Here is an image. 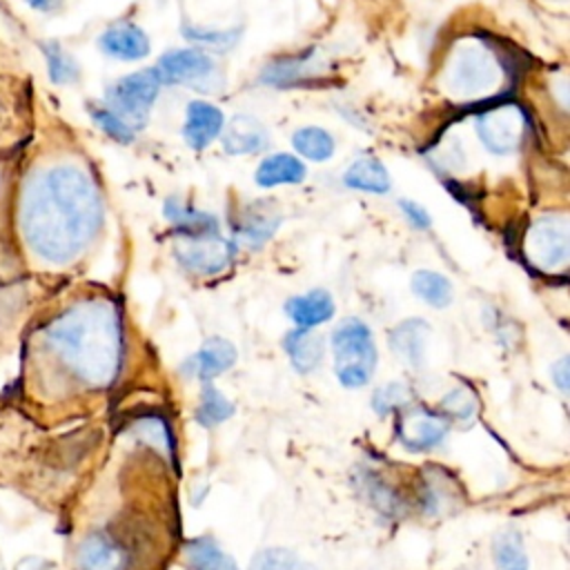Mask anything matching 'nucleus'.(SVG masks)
I'll list each match as a JSON object with an SVG mask.
<instances>
[{
    "label": "nucleus",
    "instance_id": "obj_1",
    "mask_svg": "<svg viewBox=\"0 0 570 570\" xmlns=\"http://www.w3.org/2000/svg\"><path fill=\"white\" fill-rule=\"evenodd\" d=\"M18 225L36 258L71 263L102 225V198L94 178L67 163L33 171L20 191Z\"/></svg>",
    "mask_w": 570,
    "mask_h": 570
},
{
    "label": "nucleus",
    "instance_id": "obj_2",
    "mask_svg": "<svg viewBox=\"0 0 570 570\" xmlns=\"http://www.w3.org/2000/svg\"><path fill=\"white\" fill-rule=\"evenodd\" d=\"M49 352L82 385L100 390L114 383L122 358V327L114 303L80 301L58 314L42 332Z\"/></svg>",
    "mask_w": 570,
    "mask_h": 570
},
{
    "label": "nucleus",
    "instance_id": "obj_3",
    "mask_svg": "<svg viewBox=\"0 0 570 570\" xmlns=\"http://www.w3.org/2000/svg\"><path fill=\"white\" fill-rule=\"evenodd\" d=\"M334 372L345 387H363L376 367V345L361 318H345L332 334Z\"/></svg>",
    "mask_w": 570,
    "mask_h": 570
},
{
    "label": "nucleus",
    "instance_id": "obj_4",
    "mask_svg": "<svg viewBox=\"0 0 570 570\" xmlns=\"http://www.w3.org/2000/svg\"><path fill=\"white\" fill-rule=\"evenodd\" d=\"M499 62L481 45H461L450 56L445 87L459 98H479L499 85Z\"/></svg>",
    "mask_w": 570,
    "mask_h": 570
},
{
    "label": "nucleus",
    "instance_id": "obj_5",
    "mask_svg": "<svg viewBox=\"0 0 570 570\" xmlns=\"http://www.w3.org/2000/svg\"><path fill=\"white\" fill-rule=\"evenodd\" d=\"M523 249L528 261L543 272H557L566 267L570 256L568 218L563 214L539 216L525 234Z\"/></svg>",
    "mask_w": 570,
    "mask_h": 570
},
{
    "label": "nucleus",
    "instance_id": "obj_6",
    "mask_svg": "<svg viewBox=\"0 0 570 570\" xmlns=\"http://www.w3.org/2000/svg\"><path fill=\"white\" fill-rule=\"evenodd\" d=\"M160 89V76L156 69L134 71L114 85H109L105 94L107 109L120 116L131 129L134 125H142L156 96Z\"/></svg>",
    "mask_w": 570,
    "mask_h": 570
},
{
    "label": "nucleus",
    "instance_id": "obj_7",
    "mask_svg": "<svg viewBox=\"0 0 570 570\" xmlns=\"http://www.w3.org/2000/svg\"><path fill=\"white\" fill-rule=\"evenodd\" d=\"M232 256L234 245L220 236V229L178 234L176 238V258L194 274L214 276L229 265Z\"/></svg>",
    "mask_w": 570,
    "mask_h": 570
},
{
    "label": "nucleus",
    "instance_id": "obj_8",
    "mask_svg": "<svg viewBox=\"0 0 570 570\" xmlns=\"http://www.w3.org/2000/svg\"><path fill=\"white\" fill-rule=\"evenodd\" d=\"M525 118L517 105H499L476 116V134L492 154H510L521 145Z\"/></svg>",
    "mask_w": 570,
    "mask_h": 570
},
{
    "label": "nucleus",
    "instance_id": "obj_9",
    "mask_svg": "<svg viewBox=\"0 0 570 570\" xmlns=\"http://www.w3.org/2000/svg\"><path fill=\"white\" fill-rule=\"evenodd\" d=\"M445 434V416L423 407H405L396 421V436L403 443V448L412 452H425L441 445Z\"/></svg>",
    "mask_w": 570,
    "mask_h": 570
},
{
    "label": "nucleus",
    "instance_id": "obj_10",
    "mask_svg": "<svg viewBox=\"0 0 570 570\" xmlns=\"http://www.w3.org/2000/svg\"><path fill=\"white\" fill-rule=\"evenodd\" d=\"M158 76L167 82H180L191 87H209L214 82L216 65L200 49H171L160 58Z\"/></svg>",
    "mask_w": 570,
    "mask_h": 570
},
{
    "label": "nucleus",
    "instance_id": "obj_11",
    "mask_svg": "<svg viewBox=\"0 0 570 570\" xmlns=\"http://www.w3.org/2000/svg\"><path fill=\"white\" fill-rule=\"evenodd\" d=\"M78 566L80 570H125L127 552L109 534L94 532L78 546Z\"/></svg>",
    "mask_w": 570,
    "mask_h": 570
},
{
    "label": "nucleus",
    "instance_id": "obj_12",
    "mask_svg": "<svg viewBox=\"0 0 570 570\" xmlns=\"http://www.w3.org/2000/svg\"><path fill=\"white\" fill-rule=\"evenodd\" d=\"M223 129V111L205 100H194L185 114L183 136L196 151L205 149Z\"/></svg>",
    "mask_w": 570,
    "mask_h": 570
},
{
    "label": "nucleus",
    "instance_id": "obj_13",
    "mask_svg": "<svg viewBox=\"0 0 570 570\" xmlns=\"http://www.w3.org/2000/svg\"><path fill=\"white\" fill-rule=\"evenodd\" d=\"M100 49L118 60H140L149 53V38L147 33L129 22L114 24L98 38Z\"/></svg>",
    "mask_w": 570,
    "mask_h": 570
},
{
    "label": "nucleus",
    "instance_id": "obj_14",
    "mask_svg": "<svg viewBox=\"0 0 570 570\" xmlns=\"http://www.w3.org/2000/svg\"><path fill=\"white\" fill-rule=\"evenodd\" d=\"M267 142H269V134L263 127V122L247 114H236L223 134L225 151L236 156L263 151Z\"/></svg>",
    "mask_w": 570,
    "mask_h": 570
},
{
    "label": "nucleus",
    "instance_id": "obj_15",
    "mask_svg": "<svg viewBox=\"0 0 570 570\" xmlns=\"http://www.w3.org/2000/svg\"><path fill=\"white\" fill-rule=\"evenodd\" d=\"M287 316L298 325V327H314L334 316V301L330 292L325 289H312L301 296H292L285 303Z\"/></svg>",
    "mask_w": 570,
    "mask_h": 570
},
{
    "label": "nucleus",
    "instance_id": "obj_16",
    "mask_svg": "<svg viewBox=\"0 0 570 570\" xmlns=\"http://www.w3.org/2000/svg\"><path fill=\"white\" fill-rule=\"evenodd\" d=\"M234 363H236V347L220 336L207 338L189 361L191 374H196L203 381L218 376L220 372L229 370Z\"/></svg>",
    "mask_w": 570,
    "mask_h": 570
},
{
    "label": "nucleus",
    "instance_id": "obj_17",
    "mask_svg": "<svg viewBox=\"0 0 570 570\" xmlns=\"http://www.w3.org/2000/svg\"><path fill=\"white\" fill-rule=\"evenodd\" d=\"M428 323L421 318H410L396 325L390 332V345L394 352L412 367H421L423 352H425V336H428Z\"/></svg>",
    "mask_w": 570,
    "mask_h": 570
},
{
    "label": "nucleus",
    "instance_id": "obj_18",
    "mask_svg": "<svg viewBox=\"0 0 570 570\" xmlns=\"http://www.w3.org/2000/svg\"><path fill=\"white\" fill-rule=\"evenodd\" d=\"M283 347L287 352L292 365L301 374L316 370L323 358V338L307 327H298V330L289 332L283 341Z\"/></svg>",
    "mask_w": 570,
    "mask_h": 570
},
{
    "label": "nucleus",
    "instance_id": "obj_19",
    "mask_svg": "<svg viewBox=\"0 0 570 570\" xmlns=\"http://www.w3.org/2000/svg\"><path fill=\"white\" fill-rule=\"evenodd\" d=\"M185 561L189 570H238L236 561L212 537L187 541Z\"/></svg>",
    "mask_w": 570,
    "mask_h": 570
},
{
    "label": "nucleus",
    "instance_id": "obj_20",
    "mask_svg": "<svg viewBox=\"0 0 570 570\" xmlns=\"http://www.w3.org/2000/svg\"><path fill=\"white\" fill-rule=\"evenodd\" d=\"M303 178H305V165L292 154H272L256 169V183L261 187L301 183Z\"/></svg>",
    "mask_w": 570,
    "mask_h": 570
},
{
    "label": "nucleus",
    "instance_id": "obj_21",
    "mask_svg": "<svg viewBox=\"0 0 570 570\" xmlns=\"http://www.w3.org/2000/svg\"><path fill=\"white\" fill-rule=\"evenodd\" d=\"M345 185L352 189L370 191V194H385L390 189V176L381 160L376 158H358L350 165L343 176Z\"/></svg>",
    "mask_w": 570,
    "mask_h": 570
},
{
    "label": "nucleus",
    "instance_id": "obj_22",
    "mask_svg": "<svg viewBox=\"0 0 570 570\" xmlns=\"http://www.w3.org/2000/svg\"><path fill=\"white\" fill-rule=\"evenodd\" d=\"M358 488L361 494L385 517H399L403 512V501L399 499V494L394 492V488H390L379 474L370 472V470H361L358 474Z\"/></svg>",
    "mask_w": 570,
    "mask_h": 570
},
{
    "label": "nucleus",
    "instance_id": "obj_23",
    "mask_svg": "<svg viewBox=\"0 0 570 570\" xmlns=\"http://www.w3.org/2000/svg\"><path fill=\"white\" fill-rule=\"evenodd\" d=\"M492 554L499 570H530L528 552L517 530L499 532L492 543Z\"/></svg>",
    "mask_w": 570,
    "mask_h": 570
},
{
    "label": "nucleus",
    "instance_id": "obj_24",
    "mask_svg": "<svg viewBox=\"0 0 570 570\" xmlns=\"http://www.w3.org/2000/svg\"><path fill=\"white\" fill-rule=\"evenodd\" d=\"M412 292L432 307H445L452 301V283L443 274L430 269H419L412 276Z\"/></svg>",
    "mask_w": 570,
    "mask_h": 570
},
{
    "label": "nucleus",
    "instance_id": "obj_25",
    "mask_svg": "<svg viewBox=\"0 0 570 570\" xmlns=\"http://www.w3.org/2000/svg\"><path fill=\"white\" fill-rule=\"evenodd\" d=\"M294 149L309 160H327L334 154V138L321 127H303L292 136Z\"/></svg>",
    "mask_w": 570,
    "mask_h": 570
},
{
    "label": "nucleus",
    "instance_id": "obj_26",
    "mask_svg": "<svg viewBox=\"0 0 570 570\" xmlns=\"http://www.w3.org/2000/svg\"><path fill=\"white\" fill-rule=\"evenodd\" d=\"M232 414H234V405L214 385L205 383L203 394H200V405L194 414L196 421L203 428H212V425H218V423L227 421Z\"/></svg>",
    "mask_w": 570,
    "mask_h": 570
},
{
    "label": "nucleus",
    "instance_id": "obj_27",
    "mask_svg": "<svg viewBox=\"0 0 570 570\" xmlns=\"http://www.w3.org/2000/svg\"><path fill=\"white\" fill-rule=\"evenodd\" d=\"M249 570H316V568L292 550L265 548L252 557Z\"/></svg>",
    "mask_w": 570,
    "mask_h": 570
},
{
    "label": "nucleus",
    "instance_id": "obj_28",
    "mask_svg": "<svg viewBox=\"0 0 570 570\" xmlns=\"http://www.w3.org/2000/svg\"><path fill=\"white\" fill-rule=\"evenodd\" d=\"M42 53H45V60H47L49 78L56 85H67V82H73L78 78L80 69H78L76 60L58 42H42Z\"/></svg>",
    "mask_w": 570,
    "mask_h": 570
},
{
    "label": "nucleus",
    "instance_id": "obj_29",
    "mask_svg": "<svg viewBox=\"0 0 570 570\" xmlns=\"http://www.w3.org/2000/svg\"><path fill=\"white\" fill-rule=\"evenodd\" d=\"M136 432L147 445L156 448L163 456L174 461V436H171L169 425L160 416L140 419L138 425H136Z\"/></svg>",
    "mask_w": 570,
    "mask_h": 570
},
{
    "label": "nucleus",
    "instance_id": "obj_30",
    "mask_svg": "<svg viewBox=\"0 0 570 570\" xmlns=\"http://www.w3.org/2000/svg\"><path fill=\"white\" fill-rule=\"evenodd\" d=\"M276 227H278V216H272L269 212H249V216L240 223V236L247 245L258 247L274 234Z\"/></svg>",
    "mask_w": 570,
    "mask_h": 570
},
{
    "label": "nucleus",
    "instance_id": "obj_31",
    "mask_svg": "<svg viewBox=\"0 0 570 570\" xmlns=\"http://www.w3.org/2000/svg\"><path fill=\"white\" fill-rule=\"evenodd\" d=\"M441 407L459 421H472L476 414V396L468 387H456L448 396H443Z\"/></svg>",
    "mask_w": 570,
    "mask_h": 570
},
{
    "label": "nucleus",
    "instance_id": "obj_32",
    "mask_svg": "<svg viewBox=\"0 0 570 570\" xmlns=\"http://www.w3.org/2000/svg\"><path fill=\"white\" fill-rule=\"evenodd\" d=\"M410 403V390L403 385V383H390V385H383L374 392L372 396V407L379 412V414H387L392 410H399V407H405Z\"/></svg>",
    "mask_w": 570,
    "mask_h": 570
},
{
    "label": "nucleus",
    "instance_id": "obj_33",
    "mask_svg": "<svg viewBox=\"0 0 570 570\" xmlns=\"http://www.w3.org/2000/svg\"><path fill=\"white\" fill-rule=\"evenodd\" d=\"M91 118L114 140H118V142H131L134 140V129L120 116H116L114 111H109V109H94Z\"/></svg>",
    "mask_w": 570,
    "mask_h": 570
},
{
    "label": "nucleus",
    "instance_id": "obj_34",
    "mask_svg": "<svg viewBox=\"0 0 570 570\" xmlns=\"http://www.w3.org/2000/svg\"><path fill=\"white\" fill-rule=\"evenodd\" d=\"M185 36H187L189 40L200 42V45H209V47L225 49V47H229V45L236 42L238 31H205V29H189V27H185Z\"/></svg>",
    "mask_w": 570,
    "mask_h": 570
},
{
    "label": "nucleus",
    "instance_id": "obj_35",
    "mask_svg": "<svg viewBox=\"0 0 570 570\" xmlns=\"http://www.w3.org/2000/svg\"><path fill=\"white\" fill-rule=\"evenodd\" d=\"M399 205H401L405 218H407L414 227H419V229H428V227H430V214H428L425 207H421V205L414 203V200H401Z\"/></svg>",
    "mask_w": 570,
    "mask_h": 570
},
{
    "label": "nucleus",
    "instance_id": "obj_36",
    "mask_svg": "<svg viewBox=\"0 0 570 570\" xmlns=\"http://www.w3.org/2000/svg\"><path fill=\"white\" fill-rule=\"evenodd\" d=\"M552 379L559 385V390L566 394L568 392V358L566 356L552 365Z\"/></svg>",
    "mask_w": 570,
    "mask_h": 570
},
{
    "label": "nucleus",
    "instance_id": "obj_37",
    "mask_svg": "<svg viewBox=\"0 0 570 570\" xmlns=\"http://www.w3.org/2000/svg\"><path fill=\"white\" fill-rule=\"evenodd\" d=\"M33 11H40V13H51V11H56L60 4H62V0H24Z\"/></svg>",
    "mask_w": 570,
    "mask_h": 570
}]
</instances>
